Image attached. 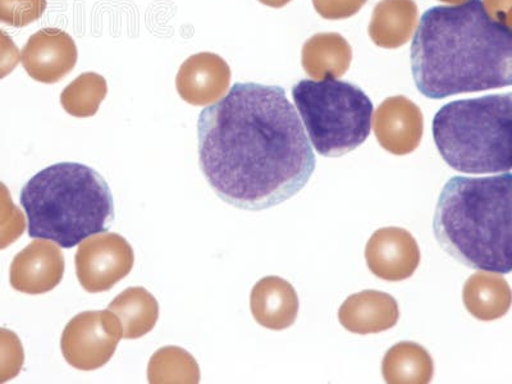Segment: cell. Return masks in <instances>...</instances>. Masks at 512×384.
<instances>
[{
  "mask_svg": "<svg viewBox=\"0 0 512 384\" xmlns=\"http://www.w3.org/2000/svg\"><path fill=\"white\" fill-rule=\"evenodd\" d=\"M64 256L49 240L32 241L11 265V285L29 295L47 294L61 283Z\"/></svg>",
  "mask_w": 512,
  "mask_h": 384,
  "instance_id": "11",
  "label": "cell"
},
{
  "mask_svg": "<svg viewBox=\"0 0 512 384\" xmlns=\"http://www.w3.org/2000/svg\"><path fill=\"white\" fill-rule=\"evenodd\" d=\"M423 131L422 111L406 96L384 100L374 117L378 143L391 154L413 153L422 141Z\"/></svg>",
  "mask_w": 512,
  "mask_h": 384,
  "instance_id": "10",
  "label": "cell"
},
{
  "mask_svg": "<svg viewBox=\"0 0 512 384\" xmlns=\"http://www.w3.org/2000/svg\"><path fill=\"white\" fill-rule=\"evenodd\" d=\"M483 3L489 15L510 26L511 0H484Z\"/></svg>",
  "mask_w": 512,
  "mask_h": 384,
  "instance_id": "28",
  "label": "cell"
},
{
  "mask_svg": "<svg viewBox=\"0 0 512 384\" xmlns=\"http://www.w3.org/2000/svg\"><path fill=\"white\" fill-rule=\"evenodd\" d=\"M108 310L120 320L123 338L136 340L153 331L159 318L157 299L144 287H130L118 295Z\"/></svg>",
  "mask_w": 512,
  "mask_h": 384,
  "instance_id": "19",
  "label": "cell"
},
{
  "mask_svg": "<svg viewBox=\"0 0 512 384\" xmlns=\"http://www.w3.org/2000/svg\"><path fill=\"white\" fill-rule=\"evenodd\" d=\"M250 308L260 326L283 331L296 322L299 297L290 282L281 277H265L251 291Z\"/></svg>",
  "mask_w": 512,
  "mask_h": 384,
  "instance_id": "15",
  "label": "cell"
},
{
  "mask_svg": "<svg viewBox=\"0 0 512 384\" xmlns=\"http://www.w3.org/2000/svg\"><path fill=\"white\" fill-rule=\"evenodd\" d=\"M148 381L152 384H196L200 382L199 364L181 347H163L149 361Z\"/></svg>",
  "mask_w": 512,
  "mask_h": 384,
  "instance_id": "21",
  "label": "cell"
},
{
  "mask_svg": "<svg viewBox=\"0 0 512 384\" xmlns=\"http://www.w3.org/2000/svg\"><path fill=\"white\" fill-rule=\"evenodd\" d=\"M442 2H447V3H461V2H464V0H442Z\"/></svg>",
  "mask_w": 512,
  "mask_h": 384,
  "instance_id": "30",
  "label": "cell"
},
{
  "mask_svg": "<svg viewBox=\"0 0 512 384\" xmlns=\"http://www.w3.org/2000/svg\"><path fill=\"white\" fill-rule=\"evenodd\" d=\"M107 95V84L102 76L85 73L64 89L61 102L64 111L75 117H91L98 112Z\"/></svg>",
  "mask_w": 512,
  "mask_h": 384,
  "instance_id": "22",
  "label": "cell"
},
{
  "mask_svg": "<svg viewBox=\"0 0 512 384\" xmlns=\"http://www.w3.org/2000/svg\"><path fill=\"white\" fill-rule=\"evenodd\" d=\"M370 272L384 281L408 280L420 264L418 242L399 227L381 228L373 233L365 249Z\"/></svg>",
  "mask_w": 512,
  "mask_h": 384,
  "instance_id": "9",
  "label": "cell"
},
{
  "mask_svg": "<svg viewBox=\"0 0 512 384\" xmlns=\"http://www.w3.org/2000/svg\"><path fill=\"white\" fill-rule=\"evenodd\" d=\"M411 70L429 99L509 88L511 27L489 15L483 0L432 7L415 32Z\"/></svg>",
  "mask_w": 512,
  "mask_h": 384,
  "instance_id": "2",
  "label": "cell"
},
{
  "mask_svg": "<svg viewBox=\"0 0 512 384\" xmlns=\"http://www.w3.org/2000/svg\"><path fill=\"white\" fill-rule=\"evenodd\" d=\"M75 262L81 286L90 294H99L111 290L130 274L135 255L125 237L102 232L82 242Z\"/></svg>",
  "mask_w": 512,
  "mask_h": 384,
  "instance_id": "8",
  "label": "cell"
},
{
  "mask_svg": "<svg viewBox=\"0 0 512 384\" xmlns=\"http://www.w3.org/2000/svg\"><path fill=\"white\" fill-rule=\"evenodd\" d=\"M512 95L456 100L436 113L433 139L441 157L457 172H511Z\"/></svg>",
  "mask_w": 512,
  "mask_h": 384,
  "instance_id": "5",
  "label": "cell"
},
{
  "mask_svg": "<svg viewBox=\"0 0 512 384\" xmlns=\"http://www.w3.org/2000/svg\"><path fill=\"white\" fill-rule=\"evenodd\" d=\"M45 0H0V22L24 27L44 13Z\"/></svg>",
  "mask_w": 512,
  "mask_h": 384,
  "instance_id": "25",
  "label": "cell"
},
{
  "mask_svg": "<svg viewBox=\"0 0 512 384\" xmlns=\"http://www.w3.org/2000/svg\"><path fill=\"white\" fill-rule=\"evenodd\" d=\"M24 361L25 352L20 338L12 331L0 328V383L17 377Z\"/></svg>",
  "mask_w": 512,
  "mask_h": 384,
  "instance_id": "24",
  "label": "cell"
},
{
  "mask_svg": "<svg viewBox=\"0 0 512 384\" xmlns=\"http://www.w3.org/2000/svg\"><path fill=\"white\" fill-rule=\"evenodd\" d=\"M367 0H313L315 9L327 20H344L356 15Z\"/></svg>",
  "mask_w": 512,
  "mask_h": 384,
  "instance_id": "26",
  "label": "cell"
},
{
  "mask_svg": "<svg viewBox=\"0 0 512 384\" xmlns=\"http://www.w3.org/2000/svg\"><path fill=\"white\" fill-rule=\"evenodd\" d=\"M292 98L323 157H342L368 139L374 108L358 86L332 77L301 80L292 88Z\"/></svg>",
  "mask_w": 512,
  "mask_h": 384,
  "instance_id": "6",
  "label": "cell"
},
{
  "mask_svg": "<svg viewBox=\"0 0 512 384\" xmlns=\"http://www.w3.org/2000/svg\"><path fill=\"white\" fill-rule=\"evenodd\" d=\"M25 230L24 213L13 204L7 186L0 182V250L20 239Z\"/></svg>",
  "mask_w": 512,
  "mask_h": 384,
  "instance_id": "23",
  "label": "cell"
},
{
  "mask_svg": "<svg viewBox=\"0 0 512 384\" xmlns=\"http://www.w3.org/2000/svg\"><path fill=\"white\" fill-rule=\"evenodd\" d=\"M20 63V50L11 36L0 30V80L8 76Z\"/></svg>",
  "mask_w": 512,
  "mask_h": 384,
  "instance_id": "27",
  "label": "cell"
},
{
  "mask_svg": "<svg viewBox=\"0 0 512 384\" xmlns=\"http://www.w3.org/2000/svg\"><path fill=\"white\" fill-rule=\"evenodd\" d=\"M466 310L474 318L491 322L509 313L511 290L509 283L498 274L479 272L466 281L463 292Z\"/></svg>",
  "mask_w": 512,
  "mask_h": 384,
  "instance_id": "17",
  "label": "cell"
},
{
  "mask_svg": "<svg viewBox=\"0 0 512 384\" xmlns=\"http://www.w3.org/2000/svg\"><path fill=\"white\" fill-rule=\"evenodd\" d=\"M122 337L120 320L111 310L84 312L64 328L62 354L73 368L99 369L112 359Z\"/></svg>",
  "mask_w": 512,
  "mask_h": 384,
  "instance_id": "7",
  "label": "cell"
},
{
  "mask_svg": "<svg viewBox=\"0 0 512 384\" xmlns=\"http://www.w3.org/2000/svg\"><path fill=\"white\" fill-rule=\"evenodd\" d=\"M351 47L338 34H317L306 41L303 48V67L313 79H338L349 70Z\"/></svg>",
  "mask_w": 512,
  "mask_h": 384,
  "instance_id": "18",
  "label": "cell"
},
{
  "mask_svg": "<svg viewBox=\"0 0 512 384\" xmlns=\"http://www.w3.org/2000/svg\"><path fill=\"white\" fill-rule=\"evenodd\" d=\"M338 319L342 327L358 335L381 333L399 322V304L386 292L361 291L342 304Z\"/></svg>",
  "mask_w": 512,
  "mask_h": 384,
  "instance_id": "14",
  "label": "cell"
},
{
  "mask_svg": "<svg viewBox=\"0 0 512 384\" xmlns=\"http://www.w3.org/2000/svg\"><path fill=\"white\" fill-rule=\"evenodd\" d=\"M416 20L418 7L414 0H382L373 12L370 38L378 47H402L413 35Z\"/></svg>",
  "mask_w": 512,
  "mask_h": 384,
  "instance_id": "16",
  "label": "cell"
},
{
  "mask_svg": "<svg viewBox=\"0 0 512 384\" xmlns=\"http://www.w3.org/2000/svg\"><path fill=\"white\" fill-rule=\"evenodd\" d=\"M77 49L71 36L56 29L32 35L22 50V64L32 79L54 84L75 67Z\"/></svg>",
  "mask_w": 512,
  "mask_h": 384,
  "instance_id": "12",
  "label": "cell"
},
{
  "mask_svg": "<svg viewBox=\"0 0 512 384\" xmlns=\"http://www.w3.org/2000/svg\"><path fill=\"white\" fill-rule=\"evenodd\" d=\"M433 373L432 356L415 342H400L391 347L382 363L384 381L390 384H427Z\"/></svg>",
  "mask_w": 512,
  "mask_h": 384,
  "instance_id": "20",
  "label": "cell"
},
{
  "mask_svg": "<svg viewBox=\"0 0 512 384\" xmlns=\"http://www.w3.org/2000/svg\"><path fill=\"white\" fill-rule=\"evenodd\" d=\"M231 71L221 57L203 53L187 59L177 76L181 98L192 105L216 103L226 93Z\"/></svg>",
  "mask_w": 512,
  "mask_h": 384,
  "instance_id": "13",
  "label": "cell"
},
{
  "mask_svg": "<svg viewBox=\"0 0 512 384\" xmlns=\"http://www.w3.org/2000/svg\"><path fill=\"white\" fill-rule=\"evenodd\" d=\"M20 201L31 239L72 249L114 221V201L107 181L80 163H58L36 173L22 187Z\"/></svg>",
  "mask_w": 512,
  "mask_h": 384,
  "instance_id": "4",
  "label": "cell"
},
{
  "mask_svg": "<svg viewBox=\"0 0 512 384\" xmlns=\"http://www.w3.org/2000/svg\"><path fill=\"white\" fill-rule=\"evenodd\" d=\"M512 176L452 177L438 199L433 231L438 244L466 267L509 274Z\"/></svg>",
  "mask_w": 512,
  "mask_h": 384,
  "instance_id": "3",
  "label": "cell"
},
{
  "mask_svg": "<svg viewBox=\"0 0 512 384\" xmlns=\"http://www.w3.org/2000/svg\"><path fill=\"white\" fill-rule=\"evenodd\" d=\"M259 2L267 4V6L269 7L281 8L283 6H286V4L288 2H291V0H259Z\"/></svg>",
  "mask_w": 512,
  "mask_h": 384,
  "instance_id": "29",
  "label": "cell"
},
{
  "mask_svg": "<svg viewBox=\"0 0 512 384\" xmlns=\"http://www.w3.org/2000/svg\"><path fill=\"white\" fill-rule=\"evenodd\" d=\"M199 163L227 204L264 210L304 189L315 155L296 109L281 86L235 84L200 113Z\"/></svg>",
  "mask_w": 512,
  "mask_h": 384,
  "instance_id": "1",
  "label": "cell"
}]
</instances>
